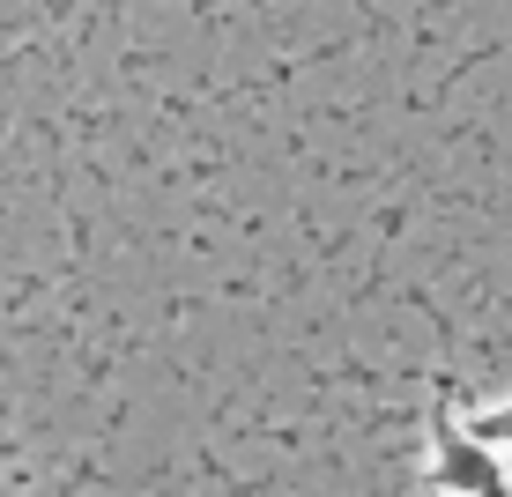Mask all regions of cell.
<instances>
[{
	"label": "cell",
	"mask_w": 512,
	"mask_h": 497,
	"mask_svg": "<svg viewBox=\"0 0 512 497\" xmlns=\"http://www.w3.org/2000/svg\"><path fill=\"white\" fill-rule=\"evenodd\" d=\"M423 490L431 497H512V475L498 453H483L453 416V386L431 408V468H423Z\"/></svg>",
	"instance_id": "1"
},
{
	"label": "cell",
	"mask_w": 512,
	"mask_h": 497,
	"mask_svg": "<svg viewBox=\"0 0 512 497\" xmlns=\"http://www.w3.org/2000/svg\"><path fill=\"white\" fill-rule=\"evenodd\" d=\"M461 431H468L483 453H512V401H498V408H475Z\"/></svg>",
	"instance_id": "2"
}]
</instances>
